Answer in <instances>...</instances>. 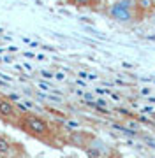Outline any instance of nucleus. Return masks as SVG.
<instances>
[{
  "mask_svg": "<svg viewBox=\"0 0 155 158\" xmlns=\"http://www.w3.org/2000/svg\"><path fill=\"white\" fill-rule=\"evenodd\" d=\"M23 127L28 130L32 135H37V137H44V135L50 134L48 123L41 118V116H37V114H25Z\"/></svg>",
  "mask_w": 155,
  "mask_h": 158,
  "instance_id": "obj_1",
  "label": "nucleus"
},
{
  "mask_svg": "<svg viewBox=\"0 0 155 158\" xmlns=\"http://www.w3.org/2000/svg\"><path fill=\"white\" fill-rule=\"evenodd\" d=\"M132 0H118L109 7V16L120 23H127L132 19Z\"/></svg>",
  "mask_w": 155,
  "mask_h": 158,
  "instance_id": "obj_2",
  "label": "nucleus"
},
{
  "mask_svg": "<svg viewBox=\"0 0 155 158\" xmlns=\"http://www.w3.org/2000/svg\"><path fill=\"white\" fill-rule=\"evenodd\" d=\"M16 114V104H12L9 98H0V116L12 118Z\"/></svg>",
  "mask_w": 155,
  "mask_h": 158,
  "instance_id": "obj_3",
  "label": "nucleus"
},
{
  "mask_svg": "<svg viewBox=\"0 0 155 158\" xmlns=\"http://www.w3.org/2000/svg\"><path fill=\"white\" fill-rule=\"evenodd\" d=\"M113 128H115V130H120L123 135H129V137H136V135H138V130L129 128V127H123V125H118V123H113Z\"/></svg>",
  "mask_w": 155,
  "mask_h": 158,
  "instance_id": "obj_4",
  "label": "nucleus"
},
{
  "mask_svg": "<svg viewBox=\"0 0 155 158\" xmlns=\"http://www.w3.org/2000/svg\"><path fill=\"white\" fill-rule=\"evenodd\" d=\"M11 153V142L6 137H0V155H9Z\"/></svg>",
  "mask_w": 155,
  "mask_h": 158,
  "instance_id": "obj_5",
  "label": "nucleus"
},
{
  "mask_svg": "<svg viewBox=\"0 0 155 158\" xmlns=\"http://www.w3.org/2000/svg\"><path fill=\"white\" fill-rule=\"evenodd\" d=\"M101 149L95 146H90V148H86V156L88 158H101Z\"/></svg>",
  "mask_w": 155,
  "mask_h": 158,
  "instance_id": "obj_6",
  "label": "nucleus"
},
{
  "mask_svg": "<svg viewBox=\"0 0 155 158\" xmlns=\"http://www.w3.org/2000/svg\"><path fill=\"white\" fill-rule=\"evenodd\" d=\"M136 6H138L139 9H143V11H150L152 7H155L153 4H152V0H138Z\"/></svg>",
  "mask_w": 155,
  "mask_h": 158,
  "instance_id": "obj_7",
  "label": "nucleus"
},
{
  "mask_svg": "<svg viewBox=\"0 0 155 158\" xmlns=\"http://www.w3.org/2000/svg\"><path fill=\"white\" fill-rule=\"evenodd\" d=\"M16 107L19 109V111L27 113V111H30V109L34 107V104H32L30 100H25V102H19V104H16Z\"/></svg>",
  "mask_w": 155,
  "mask_h": 158,
  "instance_id": "obj_8",
  "label": "nucleus"
},
{
  "mask_svg": "<svg viewBox=\"0 0 155 158\" xmlns=\"http://www.w3.org/2000/svg\"><path fill=\"white\" fill-rule=\"evenodd\" d=\"M93 0H71V4L76 7H86V6H90Z\"/></svg>",
  "mask_w": 155,
  "mask_h": 158,
  "instance_id": "obj_9",
  "label": "nucleus"
},
{
  "mask_svg": "<svg viewBox=\"0 0 155 158\" xmlns=\"http://www.w3.org/2000/svg\"><path fill=\"white\" fill-rule=\"evenodd\" d=\"M143 142H144V144H148L152 149H155V139H152V137H146V135H144V137H143Z\"/></svg>",
  "mask_w": 155,
  "mask_h": 158,
  "instance_id": "obj_10",
  "label": "nucleus"
},
{
  "mask_svg": "<svg viewBox=\"0 0 155 158\" xmlns=\"http://www.w3.org/2000/svg\"><path fill=\"white\" fill-rule=\"evenodd\" d=\"M93 107H108V102L104 100V98H97L95 100V106Z\"/></svg>",
  "mask_w": 155,
  "mask_h": 158,
  "instance_id": "obj_11",
  "label": "nucleus"
},
{
  "mask_svg": "<svg viewBox=\"0 0 155 158\" xmlns=\"http://www.w3.org/2000/svg\"><path fill=\"white\" fill-rule=\"evenodd\" d=\"M41 76H42L44 79H53V77H55V74L50 72V70H41Z\"/></svg>",
  "mask_w": 155,
  "mask_h": 158,
  "instance_id": "obj_12",
  "label": "nucleus"
},
{
  "mask_svg": "<svg viewBox=\"0 0 155 158\" xmlns=\"http://www.w3.org/2000/svg\"><path fill=\"white\" fill-rule=\"evenodd\" d=\"M136 119V121H139V123H146V125H152V121H150L148 118H146V116H143V114H141V116H138V118H134Z\"/></svg>",
  "mask_w": 155,
  "mask_h": 158,
  "instance_id": "obj_13",
  "label": "nucleus"
},
{
  "mask_svg": "<svg viewBox=\"0 0 155 158\" xmlns=\"http://www.w3.org/2000/svg\"><path fill=\"white\" fill-rule=\"evenodd\" d=\"M0 79H4L6 83H12V77L11 76H7V74H4V72H0Z\"/></svg>",
  "mask_w": 155,
  "mask_h": 158,
  "instance_id": "obj_14",
  "label": "nucleus"
},
{
  "mask_svg": "<svg viewBox=\"0 0 155 158\" xmlns=\"http://www.w3.org/2000/svg\"><path fill=\"white\" fill-rule=\"evenodd\" d=\"M55 79H58V81H63V79H65V74H63V72H57V74H55Z\"/></svg>",
  "mask_w": 155,
  "mask_h": 158,
  "instance_id": "obj_15",
  "label": "nucleus"
},
{
  "mask_svg": "<svg viewBox=\"0 0 155 158\" xmlns=\"http://www.w3.org/2000/svg\"><path fill=\"white\" fill-rule=\"evenodd\" d=\"M129 128H134V130H138V128H139V125L136 123L134 119H132V121H129Z\"/></svg>",
  "mask_w": 155,
  "mask_h": 158,
  "instance_id": "obj_16",
  "label": "nucleus"
},
{
  "mask_svg": "<svg viewBox=\"0 0 155 158\" xmlns=\"http://www.w3.org/2000/svg\"><path fill=\"white\" fill-rule=\"evenodd\" d=\"M83 97H85V100H86V102L93 100V95H92V93H83Z\"/></svg>",
  "mask_w": 155,
  "mask_h": 158,
  "instance_id": "obj_17",
  "label": "nucleus"
},
{
  "mask_svg": "<svg viewBox=\"0 0 155 158\" xmlns=\"http://www.w3.org/2000/svg\"><path fill=\"white\" fill-rule=\"evenodd\" d=\"M7 98H9V100H11V102H16V100H18V98H19V97H18V95H16V93H11V95L7 97Z\"/></svg>",
  "mask_w": 155,
  "mask_h": 158,
  "instance_id": "obj_18",
  "label": "nucleus"
},
{
  "mask_svg": "<svg viewBox=\"0 0 155 158\" xmlns=\"http://www.w3.org/2000/svg\"><path fill=\"white\" fill-rule=\"evenodd\" d=\"M95 93H99V95H104V93H109V90H104V88H97V90H95Z\"/></svg>",
  "mask_w": 155,
  "mask_h": 158,
  "instance_id": "obj_19",
  "label": "nucleus"
},
{
  "mask_svg": "<svg viewBox=\"0 0 155 158\" xmlns=\"http://www.w3.org/2000/svg\"><path fill=\"white\" fill-rule=\"evenodd\" d=\"M139 93H141L143 97H148V95H150V88H143V90L139 91Z\"/></svg>",
  "mask_w": 155,
  "mask_h": 158,
  "instance_id": "obj_20",
  "label": "nucleus"
},
{
  "mask_svg": "<svg viewBox=\"0 0 155 158\" xmlns=\"http://www.w3.org/2000/svg\"><path fill=\"white\" fill-rule=\"evenodd\" d=\"M39 88H41V90H51V88H50L46 83H39Z\"/></svg>",
  "mask_w": 155,
  "mask_h": 158,
  "instance_id": "obj_21",
  "label": "nucleus"
},
{
  "mask_svg": "<svg viewBox=\"0 0 155 158\" xmlns=\"http://www.w3.org/2000/svg\"><path fill=\"white\" fill-rule=\"evenodd\" d=\"M78 76H80L81 79H88V74H86V72H80Z\"/></svg>",
  "mask_w": 155,
  "mask_h": 158,
  "instance_id": "obj_22",
  "label": "nucleus"
},
{
  "mask_svg": "<svg viewBox=\"0 0 155 158\" xmlns=\"http://www.w3.org/2000/svg\"><path fill=\"white\" fill-rule=\"evenodd\" d=\"M7 51H11V53H16L18 48H16V46H11V48H7Z\"/></svg>",
  "mask_w": 155,
  "mask_h": 158,
  "instance_id": "obj_23",
  "label": "nucleus"
},
{
  "mask_svg": "<svg viewBox=\"0 0 155 158\" xmlns=\"http://www.w3.org/2000/svg\"><path fill=\"white\" fill-rule=\"evenodd\" d=\"M143 113H153V107H144Z\"/></svg>",
  "mask_w": 155,
  "mask_h": 158,
  "instance_id": "obj_24",
  "label": "nucleus"
},
{
  "mask_svg": "<svg viewBox=\"0 0 155 158\" xmlns=\"http://www.w3.org/2000/svg\"><path fill=\"white\" fill-rule=\"evenodd\" d=\"M25 56H27V58H35V55H34V53H30V51H28V53H25Z\"/></svg>",
  "mask_w": 155,
  "mask_h": 158,
  "instance_id": "obj_25",
  "label": "nucleus"
},
{
  "mask_svg": "<svg viewBox=\"0 0 155 158\" xmlns=\"http://www.w3.org/2000/svg\"><path fill=\"white\" fill-rule=\"evenodd\" d=\"M2 60H4V62H7V63H11V62H12V58H9V56H4Z\"/></svg>",
  "mask_w": 155,
  "mask_h": 158,
  "instance_id": "obj_26",
  "label": "nucleus"
},
{
  "mask_svg": "<svg viewBox=\"0 0 155 158\" xmlns=\"http://www.w3.org/2000/svg\"><path fill=\"white\" fill-rule=\"evenodd\" d=\"M81 21L83 23H92V19H88V18H81Z\"/></svg>",
  "mask_w": 155,
  "mask_h": 158,
  "instance_id": "obj_27",
  "label": "nucleus"
},
{
  "mask_svg": "<svg viewBox=\"0 0 155 158\" xmlns=\"http://www.w3.org/2000/svg\"><path fill=\"white\" fill-rule=\"evenodd\" d=\"M148 100H150V102H153V104H155V97H150Z\"/></svg>",
  "mask_w": 155,
  "mask_h": 158,
  "instance_id": "obj_28",
  "label": "nucleus"
},
{
  "mask_svg": "<svg viewBox=\"0 0 155 158\" xmlns=\"http://www.w3.org/2000/svg\"><path fill=\"white\" fill-rule=\"evenodd\" d=\"M152 4H153V6H155V0H152Z\"/></svg>",
  "mask_w": 155,
  "mask_h": 158,
  "instance_id": "obj_29",
  "label": "nucleus"
}]
</instances>
